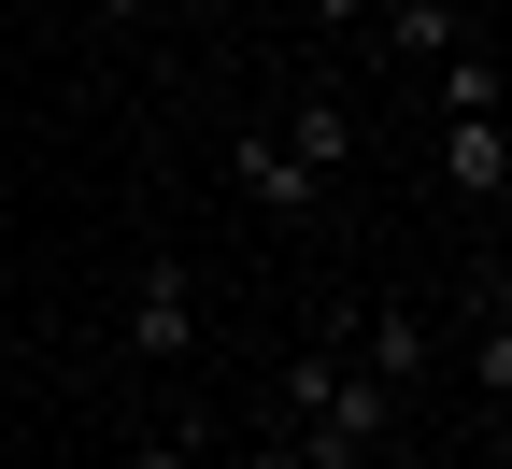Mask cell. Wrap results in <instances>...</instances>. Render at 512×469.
Listing matches in <instances>:
<instances>
[{
    "label": "cell",
    "instance_id": "cell-1",
    "mask_svg": "<svg viewBox=\"0 0 512 469\" xmlns=\"http://www.w3.org/2000/svg\"><path fill=\"white\" fill-rule=\"evenodd\" d=\"M384 441H399V384H370L342 342L285 356V455L299 469H370Z\"/></svg>",
    "mask_w": 512,
    "mask_h": 469
},
{
    "label": "cell",
    "instance_id": "cell-2",
    "mask_svg": "<svg viewBox=\"0 0 512 469\" xmlns=\"http://www.w3.org/2000/svg\"><path fill=\"white\" fill-rule=\"evenodd\" d=\"M128 356H157V370L200 356V271H185V256H143V285H128Z\"/></svg>",
    "mask_w": 512,
    "mask_h": 469
},
{
    "label": "cell",
    "instance_id": "cell-3",
    "mask_svg": "<svg viewBox=\"0 0 512 469\" xmlns=\"http://www.w3.org/2000/svg\"><path fill=\"white\" fill-rule=\"evenodd\" d=\"M228 185L256 199V214H285V228L328 214V171H299V157H285V128H242V143H228Z\"/></svg>",
    "mask_w": 512,
    "mask_h": 469
},
{
    "label": "cell",
    "instance_id": "cell-4",
    "mask_svg": "<svg viewBox=\"0 0 512 469\" xmlns=\"http://www.w3.org/2000/svg\"><path fill=\"white\" fill-rule=\"evenodd\" d=\"M456 43H484L470 0H370V57H399V72H427V57H456Z\"/></svg>",
    "mask_w": 512,
    "mask_h": 469
},
{
    "label": "cell",
    "instance_id": "cell-5",
    "mask_svg": "<svg viewBox=\"0 0 512 469\" xmlns=\"http://www.w3.org/2000/svg\"><path fill=\"white\" fill-rule=\"evenodd\" d=\"M441 185H456L470 214H498V185H512V143H498V114H441Z\"/></svg>",
    "mask_w": 512,
    "mask_h": 469
},
{
    "label": "cell",
    "instance_id": "cell-6",
    "mask_svg": "<svg viewBox=\"0 0 512 469\" xmlns=\"http://www.w3.org/2000/svg\"><path fill=\"white\" fill-rule=\"evenodd\" d=\"M285 157L342 185V171H356V100H342V86H313V100H285Z\"/></svg>",
    "mask_w": 512,
    "mask_h": 469
},
{
    "label": "cell",
    "instance_id": "cell-7",
    "mask_svg": "<svg viewBox=\"0 0 512 469\" xmlns=\"http://www.w3.org/2000/svg\"><path fill=\"white\" fill-rule=\"evenodd\" d=\"M356 370H370V384H413V370H427V313H413V299H384V313L356 327Z\"/></svg>",
    "mask_w": 512,
    "mask_h": 469
},
{
    "label": "cell",
    "instance_id": "cell-8",
    "mask_svg": "<svg viewBox=\"0 0 512 469\" xmlns=\"http://www.w3.org/2000/svg\"><path fill=\"white\" fill-rule=\"evenodd\" d=\"M427 114H498V43H456V57H427Z\"/></svg>",
    "mask_w": 512,
    "mask_h": 469
},
{
    "label": "cell",
    "instance_id": "cell-9",
    "mask_svg": "<svg viewBox=\"0 0 512 469\" xmlns=\"http://www.w3.org/2000/svg\"><path fill=\"white\" fill-rule=\"evenodd\" d=\"M128 469H200V427H157V441H128Z\"/></svg>",
    "mask_w": 512,
    "mask_h": 469
},
{
    "label": "cell",
    "instance_id": "cell-10",
    "mask_svg": "<svg viewBox=\"0 0 512 469\" xmlns=\"http://www.w3.org/2000/svg\"><path fill=\"white\" fill-rule=\"evenodd\" d=\"M299 15H313V29H370V0H299Z\"/></svg>",
    "mask_w": 512,
    "mask_h": 469
},
{
    "label": "cell",
    "instance_id": "cell-11",
    "mask_svg": "<svg viewBox=\"0 0 512 469\" xmlns=\"http://www.w3.org/2000/svg\"><path fill=\"white\" fill-rule=\"evenodd\" d=\"M86 15H100V29H143V15H157V0H86Z\"/></svg>",
    "mask_w": 512,
    "mask_h": 469
},
{
    "label": "cell",
    "instance_id": "cell-12",
    "mask_svg": "<svg viewBox=\"0 0 512 469\" xmlns=\"http://www.w3.org/2000/svg\"><path fill=\"white\" fill-rule=\"evenodd\" d=\"M228 469H299V455H285V441H256V455H228Z\"/></svg>",
    "mask_w": 512,
    "mask_h": 469
}]
</instances>
